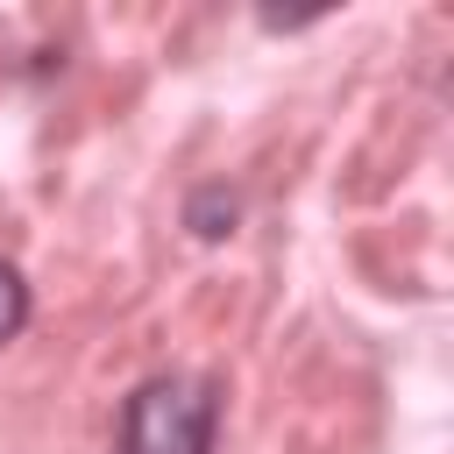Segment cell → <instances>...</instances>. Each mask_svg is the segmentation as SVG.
Instances as JSON below:
<instances>
[{"label": "cell", "mask_w": 454, "mask_h": 454, "mask_svg": "<svg viewBox=\"0 0 454 454\" xmlns=\"http://www.w3.org/2000/svg\"><path fill=\"white\" fill-rule=\"evenodd\" d=\"M28 326V284H21V270L0 255V340H14Z\"/></svg>", "instance_id": "obj_3"}, {"label": "cell", "mask_w": 454, "mask_h": 454, "mask_svg": "<svg viewBox=\"0 0 454 454\" xmlns=\"http://www.w3.org/2000/svg\"><path fill=\"white\" fill-rule=\"evenodd\" d=\"M220 390L206 376H149L121 404V454H213Z\"/></svg>", "instance_id": "obj_1"}, {"label": "cell", "mask_w": 454, "mask_h": 454, "mask_svg": "<svg viewBox=\"0 0 454 454\" xmlns=\"http://www.w3.org/2000/svg\"><path fill=\"white\" fill-rule=\"evenodd\" d=\"M234 220H241V199H234L227 184H206V192H192V206H184V227H192L199 241L234 234Z\"/></svg>", "instance_id": "obj_2"}]
</instances>
